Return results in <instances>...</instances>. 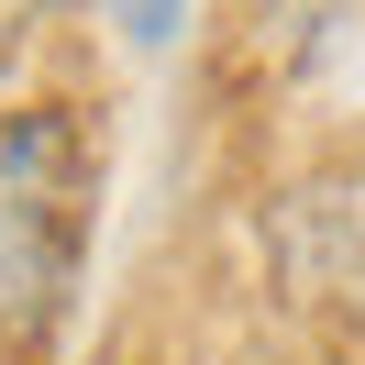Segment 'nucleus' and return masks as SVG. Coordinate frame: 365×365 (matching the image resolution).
<instances>
[{
    "label": "nucleus",
    "mask_w": 365,
    "mask_h": 365,
    "mask_svg": "<svg viewBox=\"0 0 365 365\" xmlns=\"http://www.w3.org/2000/svg\"><path fill=\"white\" fill-rule=\"evenodd\" d=\"M100 144L78 100H0V343H34L78 288Z\"/></svg>",
    "instance_id": "nucleus-1"
},
{
    "label": "nucleus",
    "mask_w": 365,
    "mask_h": 365,
    "mask_svg": "<svg viewBox=\"0 0 365 365\" xmlns=\"http://www.w3.org/2000/svg\"><path fill=\"white\" fill-rule=\"evenodd\" d=\"M122 11V34H133V45H166V34L188 23V0H111Z\"/></svg>",
    "instance_id": "nucleus-2"
}]
</instances>
